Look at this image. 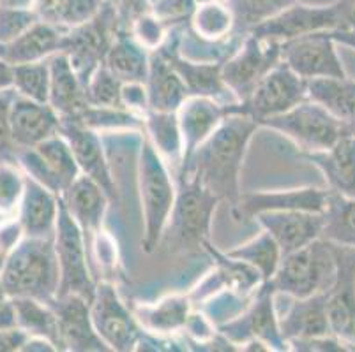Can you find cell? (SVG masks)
I'll return each instance as SVG.
<instances>
[{
  "instance_id": "cell-51",
  "label": "cell",
  "mask_w": 355,
  "mask_h": 352,
  "mask_svg": "<svg viewBox=\"0 0 355 352\" xmlns=\"http://www.w3.org/2000/svg\"><path fill=\"white\" fill-rule=\"evenodd\" d=\"M15 86V66L0 58V92L11 90Z\"/></svg>"
},
{
  "instance_id": "cell-27",
  "label": "cell",
  "mask_w": 355,
  "mask_h": 352,
  "mask_svg": "<svg viewBox=\"0 0 355 352\" xmlns=\"http://www.w3.org/2000/svg\"><path fill=\"white\" fill-rule=\"evenodd\" d=\"M329 293V290H327ZM327 293L308 298H293V303L279 319V329L286 342L308 340L331 335L327 317Z\"/></svg>"
},
{
  "instance_id": "cell-38",
  "label": "cell",
  "mask_w": 355,
  "mask_h": 352,
  "mask_svg": "<svg viewBox=\"0 0 355 352\" xmlns=\"http://www.w3.org/2000/svg\"><path fill=\"white\" fill-rule=\"evenodd\" d=\"M297 4V0H228L234 12V28L239 34H250L258 25L276 18L288 8Z\"/></svg>"
},
{
  "instance_id": "cell-4",
  "label": "cell",
  "mask_w": 355,
  "mask_h": 352,
  "mask_svg": "<svg viewBox=\"0 0 355 352\" xmlns=\"http://www.w3.org/2000/svg\"><path fill=\"white\" fill-rule=\"evenodd\" d=\"M336 273V245L325 238H318L301 250L283 257L269 282L276 295L308 298L327 293L334 286Z\"/></svg>"
},
{
  "instance_id": "cell-22",
  "label": "cell",
  "mask_w": 355,
  "mask_h": 352,
  "mask_svg": "<svg viewBox=\"0 0 355 352\" xmlns=\"http://www.w3.org/2000/svg\"><path fill=\"white\" fill-rule=\"evenodd\" d=\"M157 51L166 58L170 66L182 77V82L188 86L189 95L212 97V99L225 102V104L239 102L237 97L223 82L221 64H198L184 58L179 50V37L164 39Z\"/></svg>"
},
{
  "instance_id": "cell-37",
  "label": "cell",
  "mask_w": 355,
  "mask_h": 352,
  "mask_svg": "<svg viewBox=\"0 0 355 352\" xmlns=\"http://www.w3.org/2000/svg\"><path fill=\"white\" fill-rule=\"evenodd\" d=\"M228 256L253 266L261 275L263 282H269L272 279L283 259L282 248L267 231H261L257 238L248 243L239 245L237 248L228 252Z\"/></svg>"
},
{
  "instance_id": "cell-15",
  "label": "cell",
  "mask_w": 355,
  "mask_h": 352,
  "mask_svg": "<svg viewBox=\"0 0 355 352\" xmlns=\"http://www.w3.org/2000/svg\"><path fill=\"white\" fill-rule=\"evenodd\" d=\"M274 296L276 290L270 282H263L258 287L257 298L251 303L250 308L234 321L219 326V333L227 337L232 344H246L250 340H260L269 349L285 351L288 349V342L283 338L279 329V319L274 312Z\"/></svg>"
},
{
  "instance_id": "cell-8",
  "label": "cell",
  "mask_w": 355,
  "mask_h": 352,
  "mask_svg": "<svg viewBox=\"0 0 355 352\" xmlns=\"http://www.w3.org/2000/svg\"><path fill=\"white\" fill-rule=\"evenodd\" d=\"M55 252L60 268L57 296L78 295L92 303L98 284L92 280L87 263L85 234L59 198V219L55 229Z\"/></svg>"
},
{
  "instance_id": "cell-55",
  "label": "cell",
  "mask_w": 355,
  "mask_h": 352,
  "mask_svg": "<svg viewBox=\"0 0 355 352\" xmlns=\"http://www.w3.org/2000/svg\"><path fill=\"white\" fill-rule=\"evenodd\" d=\"M110 2H114V4H117V2H119V0H110Z\"/></svg>"
},
{
  "instance_id": "cell-39",
  "label": "cell",
  "mask_w": 355,
  "mask_h": 352,
  "mask_svg": "<svg viewBox=\"0 0 355 352\" xmlns=\"http://www.w3.org/2000/svg\"><path fill=\"white\" fill-rule=\"evenodd\" d=\"M71 120L94 129L99 134L106 131H121V129H129V131L144 129V116L124 108H101V106L89 104Z\"/></svg>"
},
{
  "instance_id": "cell-9",
  "label": "cell",
  "mask_w": 355,
  "mask_h": 352,
  "mask_svg": "<svg viewBox=\"0 0 355 352\" xmlns=\"http://www.w3.org/2000/svg\"><path fill=\"white\" fill-rule=\"evenodd\" d=\"M119 30L121 27H119L117 6L106 0L94 19L66 32L64 53L69 57L83 85H87L96 69L105 64L106 55L114 44Z\"/></svg>"
},
{
  "instance_id": "cell-41",
  "label": "cell",
  "mask_w": 355,
  "mask_h": 352,
  "mask_svg": "<svg viewBox=\"0 0 355 352\" xmlns=\"http://www.w3.org/2000/svg\"><path fill=\"white\" fill-rule=\"evenodd\" d=\"M105 2L106 0H60L59 4L41 19L64 30H71L94 19Z\"/></svg>"
},
{
  "instance_id": "cell-13",
  "label": "cell",
  "mask_w": 355,
  "mask_h": 352,
  "mask_svg": "<svg viewBox=\"0 0 355 352\" xmlns=\"http://www.w3.org/2000/svg\"><path fill=\"white\" fill-rule=\"evenodd\" d=\"M338 34L318 32L282 43V60L304 80L345 77L343 64L336 50Z\"/></svg>"
},
{
  "instance_id": "cell-36",
  "label": "cell",
  "mask_w": 355,
  "mask_h": 352,
  "mask_svg": "<svg viewBox=\"0 0 355 352\" xmlns=\"http://www.w3.org/2000/svg\"><path fill=\"white\" fill-rule=\"evenodd\" d=\"M322 238L336 245L355 248V198H345L331 192L324 212Z\"/></svg>"
},
{
  "instance_id": "cell-26",
  "label": "cell",
  "mask_w": 355,
  "mask_h": 352,
  "mask_svg": "<svg viewBox=\"0 0 355 352\" xmlns=\"http://www.w3.org/2000/svg\"><path fill=\"white\" fill-rule=\"evenodd\" d=\"M66 32L64 28L40 19L20 37H16L11 43L0 44V58H4L12 66L48 60L64 51Z\"/></svg>"
},
{
  "instance_id": "cell-48",
  "label": "cell",
  "mask_w": 355,
  "mask_h": 352,
  "mask_svg": "<svg viewBox=\"0 0 355 352\" xmlns=\"http://www.w3.org/2000/svg\"><path fill=\"white\" fill-rule=\"evenodd\" d=\"M195 0H159V4L156 6L154 11L163 24L168 19L179 21L195 12Z\"/></svg>"
},
{
  "instance_id": "cell-23",
  "label": "cell",
  "mask_w": 355,
  "mask_h": 352,
  "mask_svg": "<svg viewBox=\"0 0 355 352\" xmlns=\"http://www.w3.org/2000/svg\"><path fill=\"white\" fill-rule=\"evenodd\" d=\"M12 138L20 148H34L60 132V115L48 102L16 93L11 106Z\"/></svg>"
},
{
  "instance_id": "cell-20",
  "label": "cell",
  "mask_w": 355,
  "mask_h": 352,
  "mask_svg": "<svg viewBox=\"0 0 355 352\" xmlns=\"http://www.w3.org/2000/svg\"><path fill=\"white\" fill-rule=\"evenodd\" d=\"M235 104H225L212 97L203 95H189L182 102V106L177 109L182 136V164L188 163L196 148L207 140L228 115L235 113Z\"/></svg>"
},
{
  "instance_id": "cell-3",
  "label": "cell",
  "mask_w": 355,
  "mask_h": 352,
  "mask_svg": "<svg viewBox=\"0 0 355 352\" xmlns=\"http://www.w3.org/2000/svg\"><path fill=\"white\" fill-rule=\"evenodd\" d=\"M138 187L145 222L141 248L145 254H153L159 247L166 231L177 199V189L168 171V164L157 154L147 136L141 143L138 163Z\"/></svg>"
},
{
  "instance_id": "cell-24",
  "label": "cell",
  "mask_w": 355,
  "mask_h": 352,
  "mask_svg": "<svg viewBox=\"0 0 355 352\" xmlns=\"http://www.w3.org/2000/svg\"><path fill=\"white\" fill-rule=\"evenodd\" d=\"M59 194L25 174V189L18 208V222L25 238L53 240L59 219Z\"/></svg>"
},
{
  "instance_id": "cell-32",
  "label": "cell",
  "mask_w": 355,
  "mask_h": 352,
  "mask_svg": "<svg viewBox=\"0 0 355 352\" xmlns=\"http://www.w3.org/2000/svg\"><path fill=\"white\" fill-rule=\"evenodd\" d=\"M311 101L355 129V82L350 77H318L308 82Z\"/></svg>"
},
{
  "instance_id": "cell-53",
  "label": "cell",
  "mask_w": 355,
  "mask_h": 352,
  "mask_svg": "<svg viewBox=\"0 0 355 352\" xmlns=\"http://www.w3.org/2000/svg\"><path fill=\"white\" fill-rule=\"evenodd\" d=\"M2 8H18V9H34V0H0Z\"/></svg>"
},
{
  "instance_id": "cell-30",
  "label": "cell",
  "mask_w": 355,
  "mask_h": 352,
  "mask_svg": "<svg viewBox=\"0 0 355 352\" xmlns=\"http://www.w3.org/2000/svg\"><path fill=\"white\" fill-rule=\"evenodd\" d=\"M145 89H147L148 109L154 111L177 113V109L189 97L188 86L182 82V77L157 50L150 51Z\"/></svg>"
},
{
  "instance_id": "cell-6",
  "label": "cell",
  "mask_w": 355,
  "mask_h": 352,
  "mask_svg": "<svg viewBox=\"0 0 355 352\" xmlns=\"http://www.w3.org/2000/svg\"><path fill=\"white\" fill-rule=\"evenodd\" d=\"M221 199L193 178L179 180L177 199L164 237L177 250L193 252L209 241L212 215ZM163 237V238H164Z\"/></svg>"
},
{
  "instance_id": "cell-44",
  "label": "cell",
  "mask_w": 355,
  "mask_h": 352,
  "mask_svg": "<svg viewBox=\"0 0 355 352\" xmlns=\"http://www.w3.org/2000/svg\"><path fill=\"white\" fill-rule=\"evenodd\" d=\"M25 173L16 164L0 163V217H12L20 208Z\"/></svg>"
},
{
  "instance_id": "cell-46",
  "label": "cell",
  "mask_w": 355,
  "mask_h": 352,
  "mask_svg": "<svg viewBox=\"0 0 355 352\" xmlns=\"http://www.w3.org/2000/svg\"><path fill=\"white\" fill-rule=\"evenodd\" d=\"M35 21H40V16L34 9L2 8L0 6V44L11 43L16 37H20Z\"/></svg>"
},
{
  "instance_id": "cell-29",
  "label": "cell",
  "mask_w": 355,
  "mask_h": 352,
  "mask_svg": "<svg viewBox=\"0 0 355 352\" xmlns=\"http://www.w3.org/2000/svg\"><path fill=\"white\" fill-rule=\"evenodd\" d=\"M50 62V101L60 118H74L89 106L85 85L64 51L48 58Z\"/></svg>"
},
{
  "instance_id": "cell-11",
  "label": "cell",
  "mask_w": 355,
  "mask_h": 352,
  "mask_svg": "<svg viewBox=\"0 0 355 352\" xmlns=\"http://www.w3.org/2000/svg\"><path fill=\"white\" fill-rule=\"evenodd\" d=\"M308 99V80L299 76L282 60L258 83L246 101L235 104V113L251 116L260 125L270 116L290 111Z\"/></svg>"
},
{
  "instance_id": "cell-5",
  "label": "cell",
  "mask_w": 355,
  "mask_h": 352,
  "mask_svg": "<svg viewBox=\"0 0 355 352\" xmlns=\"http://www.w3.org/2000/svg\"><path fill=\"white\" fill-rule=\"evenodd\" d=\"M318 32H355V0H338L331 6L293 4L282 15L258 25L250 34L261 39L288 41Z\"/></svg>"
},
{
  "instance_id": "cell-49",
  "label": "cell",
  "mask_w": 355,
  "mask_h": 352,
  "mask_svg": "<svg viewBox=\"0 0 355 352\" xmlns=\"http://www.w3.org/2000/svg\"><path fill=\"white\" fill-rule=\"evenodd\" d=\"M28 338L31 337L21 328L0 329V352L24 351Z\"/></svg>"
},
{
  "instance_id": "cell-34",
  "label": "cell",
  "mask_w": 355,
  "mask_h": 352,
  "mask_svg": "<svg viewBox=\"0 0 355 352\" xmlns=\"http://www.w3.org/2000/svg\"><path fill=\"white\" fill-rule=\"evenodd\" d=\"M12 302L16 306L18 328L24 329L28 337L50 340L57 351H62L57 314L50 303L35 298H12Z\"/></svg>"
},
{
  "instance_id": "cell-19",
  "label": "cell",
  "mask_w": 355,
  "mask_h": 352,
  "mask_svg": "<svg viewBox=\"0 0 355 352\" xmlns=\"http://www.w3.org/2000/svg\"><path fill=\"white\" fill-rule=\"evenodd\" d=\"M57 314L62 351H110L92 322L90 302L78 295L57 296L50 303Z\"/></svg>"
},
{
  "instance_id": "cell-52",
  "label": "cell",
  "mask_w": 355,
  "mask_h": 352,
  "mask_svg": "<svg viewBox=\"0 0 355 352\" xmlns=\"http://www.w3.org/2000/svg\"><path fill=\"white\" fill-rule=\"evenodd\" d=\"M59 2L60 0H34V11L37 12V16H40L41 19L44 18L55 6L59 4Z\"/></svg>"
},
{
  "instance_id": "cell-14",
  "label": "cell",
  "mask_w": 355,
  "mask_h": 352,
  "mask_svg": "<svg viewBox=\"0 0 355 352\" xmlns=\"http://www.w3.org/2000/svg\"><path fill=\"white\" fill-rule=\"evenodd\" d=\"M90 314L96 331L110 351H135L144 340L141 326L119 298L112 284H98L96 296L90 303Z\"/></svg>"
},
{
  "instance_id": "cell-7",
  "label": "cell",
  "mask_w": 355,
  "mask_h": 352,
  "mask_svg": "<svg viewBox=\"0 0 355 352\" xmlns=\"http://www.w3.org/2000/svg\"><path fill=\"white\" fill-rule=\"evenodd\" d=\"M260 127H267L286 136L301 148L302 154L327 150L341 138L355 132V129L336 118L324 106L311 99L301 102L290 111L270 116L261 122Z\"/></svg>"
},
{
  "instance_id": "cell-28",
  "label": "cell",
  "mask_w": 355,
  "mask_h": 352,
  "mask_svg": "<svg viewBox=\"0 0 355 352\" xmlns=\"http://www.w3.org/2000/svg\"><path fill=\"white\" fill-rule=\"evenodd\" d=\"M60 199L67 212L73 215L76 224L82 228L83 234L85 232L96 234L101 231L110 198L94 180L85 174H80L78 178L60 194Z\"/></svg>"
},
{
  "instance_id": "cell-18",
  "label": "cell",
  "mask_w": 355,
  "mask_h": 352,
  "mask_svg": "<svg viewBox=\"0 0 355 352\" xmlns=\"http://www.w3.org/2000/svg\"><path fill=\"white\" fill-rule=\"evenodd\" d=\"M60 134L69 143L82 174H85V176L94 180L98 185H101L110 201H117V187H115L108 160L105 157L99 132L94 131V129L85 127L80 122L71 120V118H60Z\"/></svg>"
},
{
  "instance_id": "cell-33",
  "label": "cell",
  "mask_w": 355,
  "mask_h": 352,
  "mask_svg": "<svg viewBox=\"0 0 355 352\" xmlns=\"http://www.w3.org/2000/svg\"><path fill=\"white\" fill-rule=\"evenodd\" d=\"M144 129L147 138L166 164L179 167L182 164V136H180L177 113L154 111L144 113Z\"/></svg>"
},
{
  "instance_id": "cell-45",
  "label": "cell",
  "mask_w": 355,
  "mask_h": 352,
  "mask_svg": "<svg viewBox=\"0 0 355 352\" xmlns=\"http://www.w3.org/2000/svg\"><path fill=\"white\" fill-rule=\"evenodd\" d=\"M15 95V89L0 92V163L18 166V154L21 148L16 145L11 127V106Z\"/></svg>"
},
{
  "instance_id": "cell-12",
  "label": "cell",
  "mask_w": 355,
  "mask_h": 352,
  "mask_svg": "<svg viewBox=\"0 0 355 352\" xmlns=\"http://www.w3.org/2000/svg\"><path fill=\"white\" fill-rule=\"evenodd\" d=\"M18 166L27 176L59 196L82 174L69 143L60 132L37 147L21 148Z\"/></svg>"
},
{
  "instance_id": "cell-2",
  "label": "cell",
  "mask_w": 355,
  "mask_h": 352,
  "mask_svg": "<svg viewBox=\"0 0 355 352\" xmlns=\"http://www.w3.org/2000/svg\"><path fill=\"white\" fill-rule=\"evenodd\" d=\"M0 280L11 298H35L51 303L60 286V268L53 240L21 238L0 270Z\"/></svg>"
},
{
  "instance_id": "cell-40",
  "label": "cell",
  "mask_w": 355,
  "mask_h": 352,
  "mask_svg": "<svg viewBox=\"0 0 355 352\" xmlns=\"http://www.w3.org/2000/svg\"><path fill=\"white\" fill-rule=\"evenodd\" d=\"M15 92L32 101H50V62L20 64L15 66Z\"/></svg>"
},
{
  "instance_id": "cell-17",
  "label": "cell",
  "mask_w": 355,
  "mask_h": 352,
  "mask_svg": "<svg viewBox=\"0 0 355 352\" xmlns=\"http://www.w3.org/2000/svg\"><path fill=\"white\" fill-rule=\"evenodd\" d=\"M331 190L304 187V189L277 190V192H254L244 194L235 205H232V217L239 224H248L254 221L257 215L263 212L277 210H301V212L324 213L329 205Z\"/></svg>"
},
{
  "instance_id": "cell-10",
  "label": "cell",
  "mask_w": 355,
  "mask_h": 352,
  "mask_svg": "<svg viewBox=\"0 0 355 352\" xmlns=\"http://www.w3.org/2000/svg\"><path fill=\"white\" fill-rule=\"evenodd\" d=\"M282 62V43L248 34L244 43L221 62V77L237 101H246L258 83Z\"/></svg>"
},
{
  "instance_id": "cell-31",
  "label": "cell",
  "mask_w": 355,
  "mask_h": 352,
  "mask_svg": "<svg viewBox=\"0 0 355 352\" xmlns=\"http://www.w3.org/2000/svg\"><path fill=\"white\" fill-rule=\"evenodd\" d=\"M150 53L138 43L131 32L119 30L105 58L108 67L122 83H145L148 74Z\"/></svg>"
},
{
  "instance_id": "cell-25",
  "label": "cell",
  "mask_w": 355,
  "mask_h": 352,
  "mask_svg": "<svg viewBox=\"0 0 355 352\" xmlns=\"http://www.w3.org/2000/svg\"><path fill=\"white\" fill-rule=\"evenodd\" d=\"M324 174L327 189L345 198H355V132L327 150L301 154Z\"/></svg>"
},
{
  "instance_id": "cell-43",
  "label": "cell",
  "mask_w": 355,
  "mask_h": 352,
  "mask_svg": "<svg viewBox=\"0 0 355 352\" xmlns=\"http://www.w3.org/2000/svg\"><path fill=\"white\" fill-rule=\"evenodd\" d=\"M122 86L124 83L103 64L96 69L85 85L87 102L90 106H101V108L125 109L124 101H122Z\"/></svg>"
},
{
  "instance_id": "cell-21",
  "label": "cell",
  "mask_w": 355,
  "mask_h": 352,
  "mask_svg": "<svg viewBox=\"0 0 355 352\" xmlns=\"http://www.w3.org/2000/svg\"><path fill=\"white\" fill-rule=\"evenodd\" d=\"M254 221L276 240L282 248L283 257L313 243L322 238L324 232V213L277 210V212L260 213L254 217Z\"/></svg>"
},
{
  "instance_id": "cell-47",
  "label": "cell",
  "mask_w": 355,
  "mask_h": 352,
  "mask_svg": "<svg viewBox=\"0 0 355 352\" xmlns=\"http://www.w3.org/2000/svg\"><path fill=\"white\" fill-rule=\"evenodd\" d=\"M115 6H117L119 27L125 32H131L135 21H138L141 16L153 12L148 0H119Z\"/></svg>"
},
{
  "instance_id": "cell-16",
  "label": "cell",
  "mask_w": 355,
  "mask_h": 352,
  "mask_svg": "<svg viewBox=\"0 0 355 352\" xmlns=\"http://www.w3.org/2000/svg\"><path fill=\"white\" fill-rule=\"evenodd\" d=\"M336 282L327 293L329 328L355 349V248L336 245Z\"/></svg>"
},
{
  "instance_id": "cell-1",
  "label": "cell",
  "mask_w": 355,
  "mask_h": 352,
  "mask_svg": "<svg viewBox=\"0 0 355 352\" xmlns=\"http://www.w3.org/2000/svg\"><path fill=\"white\" fill-rule=\"evenodd\" d=\"M260 127L251 116L232 113L203 141L179 169V180L193 178L221 201L235 205L241 198L239 176L251 138Z\"/></svg>"
},
{
  "instance_id": "cell-50",
  "label": "cell",
  "mask_w": 355,
  "mask_h": 352,
  "mask_svg": "<svg viewBox=\"0 0 355 352\" xmlns=\"http://www.w3.org/2000/svg\"><path fill=\"white\" fill-rule=\"evenodd\" d=\"M18 328V317H16V306L12 298H8L0 303V329Z\"/></svg>"
},
{
  "instance_id": "cell-42",
  "label": "cell",
  "mask_w": 355,
  "mask_h": 352,
  "mask_svg": "<svg viewBox=\"0 0 355 352\" xmlns=\"http://www.w3.org/2000/svg\"><path fill=\"white\" fill-rule=\"evenodd\" d=\"M193 25H195L196 34L202 35L203 39H214L225 37L228 32L234 28V12L230 6L219 4L218 0L200 4V8L193 12Z\"/></svg>"
},
{
  "instance_id": "cell-54",
  "label": "cell",
  "mask_w": 355,
  "mask_h": 352,
  "mask_svg": "<svg viewBox=\"0 0 355 352\" xmlns=\"http://www.w3.org/2000/svg\"><path fill=\"white\" fill-rule=\"evenodd\" d=\"M6 254H4V250H2V248H0V270H2V266H4V261H6Z\"/></svg>"
},
{
  "instance_id": "cell-35",
  "label": "cell",
  "mask_w": 355,
  "mask_h": 352,
  "mask_svg": "<svg viewBox=\"0 0 355 352\" xmlns=\"http://www.w3.org/2000/svg\"><path fill=\"white\" fill-rule=\"evenodd\" d=\"M188 296H168L156 305H147L138 308V319L156 333H172L177 329L186 328L189 319Z\"/></svg>"
}]
</instances>
